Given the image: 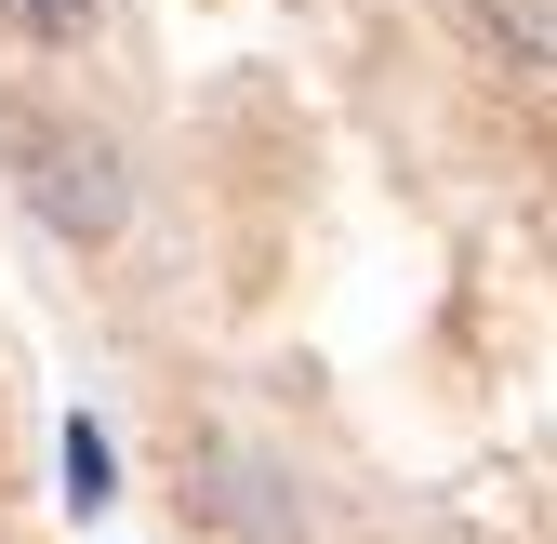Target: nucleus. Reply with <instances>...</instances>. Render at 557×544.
<instances>
[{
  "instance_id": "f257e3e1",
  "label": "nucleus",
  "mask_w": 557,
  "mask_h": 544,
  "mask_svg": "<svg viewBox=\"0 0 557 544\" xmlns=\"http://www.w3.org/2000/svg\"><path fill=\"white\" fill-rule=\"evenodd\" d=\"M27 199H40V226H53V239H107L133 186H120V147H107V133L40 120V133H27Z\"/></svg>"
},
{
  "instance_id": "f03ea898",
  "label": "nucleus",
  "mask_w": 557,
  "mask_h": 544,
  "mask_svg": "<svg viewBox=\"0 0 557 544\" xmlns=\"http://www.w3.org/2000/svg\"><path fill=\"white\" fill-rule=\"evenodd\" d=\"M465 27L492 40L518 81H544V66H557V0H465Z\"/></svg>"
},
{
  "instance_id": "7ed1b4c3",
  "label": "nucleus",
  "mask_w": 557,
  "mask_h": 544,
  "mask_svg": "<svg viewBox=\"0 0 557 544\" xmlns=\"http://www.w3.org/2000/svg\"><path fill=\"white\" fill-rule=\"evenodd\" d=\"M53 479H66V505H81V518L120 492V452H107V425H94V412H66V438H53Z\"/></svg>"
},
{
  "instance_id": "20e7f679",
  "label": "nucleus",
  "mask_w": 557,
  "mask_h": 544,
  "mask_svg": "<svg viewBox=\"0 0 557 544\" xmlns=\"http://www.w3.org/2000/svg\"><path fill=\"white\" fill-rule=\"evenodd\" d=\"M0 14H14L27 40H81V27H94V0H0Z\"/></svg>"
}]
</instances>
